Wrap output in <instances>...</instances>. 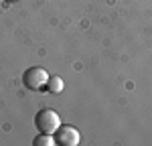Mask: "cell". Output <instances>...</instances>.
<instances>
[{"instance_id": "277c9868", "label": "cell", "mask_w": 152, "mask_h": 146, "mask_svg": "<svg viewBox=\"0 0 152 146\" xmlns=\"http://www.w3.org/2000/svg\"><path fill=\"white\" fill-rule=\"evenodd\" d=\"M63 87H65V83H63V79H61L59 75H49V81H47V91L49 93H61Z\"/></svg>"}, {"instance_id": "6da1fadb", "label": "cell", "mask_w": 152, "mask_h": 146, "mask_svg": "<svg viewBox=\"0 0 152 146\" xmlns=\"http://www.w3.org/2000/svg\"><path fill=\"white\" fill-rule=\"evenodd\" d=\"M35 126L39 128V132H45V134H55L57 128L61 126V118H59L57 112L53 110H39L35 116Z\"/></svg>"}, {"instance_id": "5b68a950", "label": "cell", "mask_w": 152, "mask_h": 146, "mask_svg": "<svg viewBox=\"0 0 152 146\" xmlns=\"http://www.w3.org/2000/svg\"><path fill=\"white\" fill-rule=\"evenodd\" d=\"M33 144H35V146H55V144H57V140H55V136H53V134L41 132L35 140H33Z\"/></svg>"}, {"instance_id": "8992f818", "label": "cell", "mask_w": 152, "mask_h": 146, "mask_svg": "<svg viewBox=\"0 0 152 146\" xmlns=\"http://www.w3.org/2000/svg\"><path fill=\"white\" fill-rule=\"evenodd\" d=\"M8 2H12V0H8Z\"/></svg>"}, {"instance_id": "3957f363", "label": "cell", "mask_w": 152, "mask_h": 146, "mask_svg": "<svg viewBox=\"0 0 152 146\" xmlns=\"http://www.w3.org/2000/svg\"><path fill=\"white\" fill-rule=\"evenodd\" d=\"M55 136V140H57V144L61 146H77L81 142V134L77 128H73L69 124H65V126H59L57 132L53 134Z\"/></svg>"}, {"instance_id": "7a4b0ae2", "label": "cell", "mask_w": 152, "mask_h": 146, "mask_svg": "<svg viewBox=\"0 0 152 146\" xmlns=\"http://www.w3.org/2000/svg\"><path fill=\"white\" fill-rule=\"evenodd\" d=\"M47 81H49V73L43 67H31L23 75V83L33 91H39V89L47 87Z\"/></svg>"}]
</instances>
